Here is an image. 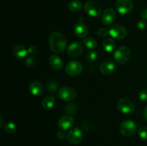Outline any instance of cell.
Wrapping results in <instances>:
<instances>
[{
  "label": "cell",
  "instance_id": "obj_3",
  "mask_svg": "<svg viewBox=\"0 0 147 146\" xmlns=\"http://www.w3.org/2000/svg\"><path fill=\"white\" fill-rule=\"evenodd\" d=\"M119 131L125 137H131L136 132V125L132 120H125L121 123Z\"/></svg>",
  "mask_w": 147,
  "mask_h": 146
},
{
  "label": "cell",
  "instance_id": "obj_9",
  "mask_svg": "<svg viewBox=\"0 0 147 146\" xmlns=\"http://www.w3.org/2000/svg\"><path fill=\"white\" fill-rule=\"evenodd\" d=\"M65 72L70 76H77L83 71V64L78 61H71L65 66Z\"/></svg>",
  "mask_w": 147,
  "mask_h": 146
},
{
  "label": "cell",
  "instance_id": "obj_4",
  "mask_svg": "<svg viewBox=\"0 0 147 146\" xmlns=\"http://www.w3.org/2000/svg\"><path fill=\"white\" fill-rule=\"evenodd\" d=\"M84 10L89 16L93 17H98L102 13L101 7L95 1H88L85 3Z\"/></svg>",
  "mask_w": 147,
  "mask_h": 146
},
{
  "label": "cell",
  "instance_id": "obj_14",
  "mask_svg": "<svg viewBox=\"0 0 147 146\" xmlns=\"http://www.w3.org/2000/svg\"><path fill=\"white\" fill-rule=\"evenodd\" d=\"M88 28L82 21H78L74 26V32L79 38H86L88 34Z\"/></svg>",
  "mask_w": 147,
  "mask_h": 146
},
{
  "label": "cell",
  "instance_id": "obj_5",
  "mask_svg": "<svg viewBox=\"0 0 147 146\" xmlns=\"http://www.w3.org/2000/svg\"><path fill=\"white\" fill-rule=\"evenodd\" d=\"M109 34L116 40H123L127 35V30L123 26L120 24H113L109 28Z\"/></svg>",
  "mask_w": 147,
  "mask_h": 146
},
{
  "label": "cell",
  "instance_id": "obj_23",
  "mask_svg": "<svg viewBox=\"0 0 147 146\" xmlns=\"http://www.w3.org/2000/svg\"><path fill=\"white\" fill-rule=\"evenodd\" d=\"M4 131L6 132L8 134H12V133H14L17 130V126L14 124V123H7V124L4 125Z\"/></svg>",
  "mask_w": 147,
  "mask_h": 146
},
{
  "label": "cell",
  "instance_id": "obj_12",
  "mask_svg": "<svg viewBox=\"0 0 147 146\" xmlns=\"http://www.w3.org/2000/svg\"><path fill=\"white\" fill-rule=\"evenodd\" d=\"M74 123V119L71 115H65L59 119L57 122L58 127L62 130H67L72 127Z\"/></svg>",
  "mask_w": 147,
  "mask_h": 146
},
{
  "label": "cell",
  "instance_id": "obj_1",
  "mask_svg": "<svg viewBox=\"0 0 147 146\" xmlns=\"http://www.w3.org/2000/svg\"><path fill=\"white\" fill-rule=\"evenodd\" d=\"M49 44L52 51L56 54L63 52L67 46L65 37L59 31H53L49 36Z\"/></svg>",
  "mask_w": 147,
  "mask_h": 146
},
{
  "label": "cell",
  "instance_id": "obj_30",
  "mask_svg": "<svg viewBox=\"0 0 147 146\" xmlns=\"http://www.w3.org/2000/svg\"><path fill=\"white\" fill-rule=\"evenodd\" d=\"M27 50H28V52L30 53V54L33 55V54H35L37 52L38 49H37V47H36L35 45H30Z\"/></svg>",
  "mask_w": 147,
  "mask_h": 146
},
{
  "label": "cell",
  "instance_id": "obj_6",
  "mask_svg": "<svg viewBox=\"0 0 147 146\" xmlns=\"http://www.w3.org/2000/svg\"><path fill=\"white\" fill-rule=\"evenodd\" d=\"M117 107L119 111L125 115L131 114L134 111V104L131 100L127 98L120 99L117 102Z\"/></svg>",
  "mask_w": 147,
  "mask_h": 146
},
{
  "label": "cell",
  "instance_id": "obj_19",
  "mask_svg": "<svg viewBox=\"0 0 147 146\" xmlns=\"http://www.w3.org/2000/svg\"><path fill=\"white\" fill-rule=\"evenodd\" d=\"M55 104V98L53 96H48V97H45L42 101V106L44 109L50 110L53 108V107Z\"/></svg>",
  "mask_w": 147,
  "mask_h": 146
},
{
  "label": "cell",
  "instance_id": "obj_15",
  "mask_svg": "<svg viewBox=\"0 0 147 146\" xmlns=\"http://www.w3.org/2000/svg\"><path fill=\"white\" fill-rule=\"evenodd\" d=\"M12 53L16 58L19 60L24 58L28 53V50L22 44H16L12 50Z\"/></svg>",
  "mask_w": 147,
  "mask_h": 146
},
{
  "label": "cell",
  "instance_id": "obj_26",
  "mask_svg": "<svg viewBox=\"0 0 147 146\" xmlns=\"http://www.w3.org/2000/svg\"><path fill=\"white\" fill-rule=\"evenodd\" d=\"M58 88V84L55 81H50L48 84V90L50 92H55Z\"/></svg>",
  "mask_w": 147,
  "mask_h": 146
},
{
  "label": "cell",
  "instance_id": "obj_25",
  "mask_svg": "<svg viewBox=\"0 0 147 146\" xmlns=\"http://www.w3.org/2000/svg\"><path fill=\"white\" fill-rule=\"evenodd\" d=\"M138 135L139 137L143 140H147V127L143 126L138 130Z\"/></svg>",
  "mask_w": 147,
  "mask_h": 146
},
{
  "label": "cell",
  "instance_id": "obj_24",
  "mask_svg": "<svg viewBox=\"0 0 147 146\" xmlns=\"http://www.w3.org/2000/svg\"><path fill=\"white\" fill-rule=\"evenodd\" d=\"M98 58V54L96 52L93 50H90L87 52L86 54V59L88 62H93L96 61Z\"/></svg>",
  "mask_w": 147,
  "mask_h": 146
},
{
  "label": "cell",
  "instance_id": "obj_2",
  "mask_svg": "<svg viewBox=\"0 0 147 146\" xmlns=\"http://www.w3.org/2000/svg\"><path fill=\"white\" fill-rule=\"evenodd\" d=\"M130 57L131 50L129 47H126V46L119 47L115 51L114 54H113V58H114L115 61L121 64L127 62Z\"/></svg>",
  "mask_w": 147,
  "mask_h": 146
},
{
  "label": "cell",
  "instance_id": "obj_31",
  "mask_svg": "<svg viewBox=\"0 0 147 146\" xmlns=\"http://www.w3.org/2000/svg\"><path fill=\"white\" fill-rule=\"evenodd\" d=\"M65 137H67V135H66L65 133V130H60V131L57 132V137L58 140H63V139H64Z\"/></svg>",
  "mask_w": 147,
  "mask_h": 146
},
{
  "label": "cell",
  "instance_id": "obj_29",
  "mask_svg": "<svg viewBox=\"0 0 147 146\" xmlns=\"http://www.w3.org/2000/svg\"><path fill=\"white\" fill-rule=\"evenodd\" d=\"M139 99L142 101H147V90H144L139 92Z\"/></svg>",
  "mask_w": 147,
  "mask_h": 146
},
{
  "label": "cell",
  "instance_id": "obj_32",
  "mask_svg": "<svg viewBox=\"0 0 147 146\" xmlns=\"http://www.w3.org/2000/svg\"><path fill=\"white\" fill-rule=\"evenodd\" d=\"M26 64L28 67H32L34 64V57L30 56V57H27V60H26Z\"/></svg>",
  "mask_w": 147,
  "mask_h": 146
},
{
  "label": "cell",
  "instance_id": "obj_16",
  "mask_svg": "<svg viewBox=\"0 0 147 146\" xmlns=\"http://www.w3.org/2000/svg\"><path fill=\"white\" fill-rule=\"evenodd\" d=\"M116 66L112 62L106 61L101 63L100 65V71L105 75H109L114 72Z\"/></svg>",
  "mask_w": 147,
  "mask_h": 146
},
{
  "label": "cell",
  "instance_id": "obj_22",
  "mask_svg": "<svg viewBox=\"0 0 147 146\" xmlns=\"http://www.w3.org/2000/svg\"><path fill=\"white\" fill-rule=\"evenodd\" d=\"M82 8V2L79 0H73L68 4V9L72 12H78Z\"/></svg>",
  "mask_w": 147,
  "mask_h": 146
},
{
  "label": "cell",
  "instance_id": "obj_17",
  "mask_svg": "<svg viewBox=\"0 0 147 146\" xmlns=\"http://www.w3.org/2000/svg\"><path fill=\"white\" fill-rule=\"evenodd\" d=\"M29 90L34 96H40L44 92V87L41 83L38 82H33L29 86Z\"/></svg>",
  "mask_w": 147,
  "mask_h": 146
},
{
  "label": "cell",
  "instance_id": "obj_21",
  "mask_svg": "<svg viewBox=\"0 0 147 146\" xmlns=\"http://www.w3.org/2000/svg\"><path fill=\"white\" fill-rule=\"evenodd\" d=\"M83 44L88 50H93L96 48V47L98 45V42L96 39L93 38V37H88V38L84 39V40H83Z\"/></svg>",
  "mask_w": 147,
  "mask_h": 146
},
{
  "label": "cell",
  "instance_id": "obj_11",
  "mask_svg": "<svg viewBox=\"0 0 147 146\" xmlns=\"http://www.w3.org/2000/svg\"><path fill=\"white\" fill-rule=\"evenodd\" d=\"M83 46L79 42H72L67 48V53L70 57H77L83 53Z\"/></svg>",
  "mask_w": 147,
  "mask_h": 146
},
{
  "label": "cell",
  "instance_id": "obj_7",
  "mask_svg": "<svg viewBox=\"0 0 147 146\" xmlns=\"http://www.w3.org/2000/svg\"><path fill=\"white\" fill-rule=\"evenodd\" d=\"M67 140L72 145H77L80 143L83 139V132L78 127L70 129L67 134Z\"/></svg>",
  "mask_w": 147,
  "mask_h": 146
},
{
  "label": "cell",
  "instance_id": "obj_34",
  "mask_svg": "<svg viewBox=\"0 0 147 146\" xmlns=\"http://www.w3.org/2000/svg\"><path fill=\"white\" fill-rule=\"evenodd\" d=\"M144 117L145 120L147 122V107H145L144 110Z\"/></svg>",
  "mask_w": 147,
  "mask_h": 146
},
{
  "label": "cell",
  "instance_id": "obj_8",
  "mask_svg": "<svg viewBox=\"0 0 147 146\" xmlns=\"http://www.w3.org/2000/svg\"><path fill=\"white\" fill-rule=\"evenodd\" d=\"M116 8L121 14H128L132 11L134 8V3L132 0H117Z\"/></svg>",
  "mask_w": 147,
  "mask_h": 146
},
{
  "label": "cell",
  "instance_id": "obj_18",
  "mask_svg": "<svg viewBox=\"0 0 147 146\" xmlns=\"http://www.w3.org/2000/svg\"><path fill=\"white\" fill-rule=\"evenodd\" d=\"M49 62H50L52 68L56 70H60L63 65V62L62 59L59 56L55 55V54L50 56V59H49Z\"/></svg>",
  "mask_w": 147,
  "mask_h": 146
},
{
  "label": "cell",
  "instance_id": "obj_13",
  "mask_svg": "<svg viewBox=\"0 0 147 146\" xmlns=\"http://www.w3.org/2000/svg\"><path fill=\"white\" fill-rule=\"evenodd\" d=\"M116 19V11L112 8H107L102 14L101 21L105 26L111 25Z\"/></svg>",
  "mask_w": 147,
  "mask_h": 146
},
{
  "label": "cell",
  "instance_id": "obj_27",
  "mask_svg": "<svg viewBox=\"0 0 147 146\" xmlns=\"http://www.w3.org/2000/svg\"><path fill=\"white\" fill-rule=\"evenodd\" d=\"M108 34L109 31L106 28H100L97 31V35L100 37H105Z\"/></svg>",
  "mask_w": 147,
  "mask_h": 146
},
{
  "label": "cell",
  "instance_id": "obj_35",
  "mask_svg": "<svg viewBox=\"0 0 147 146\" xmlns=\"http://www.w3.org/2000/svg\"><path fill=\"white\" fill-rule=\"evenodd\" d=\"M0 120H1V123H0V127H3L4 125V118H3L2 115H0Z\"/></svg>",
  "mask_w": 147,
  "mask_h": 146
},
{
  "label": "cell",
  "instance_id": "obj_28",
  "mask_svg": "<svg viewBox=\"0 0 147 146\" xmlns=\"http://www.w3.org/2000/svg\"><path fill=\"white\" fill-rule=\"evenodd\" d=\"M147 27V23L145 19H141L138 21L137 23V27L139 29H146V27Z\"/></svg>",
  "mask_w": 147,
  "mask_h": 146
},
{
  "label": "cell",
  "instance_id": "obj_20",
  "mask_svg": "<svg viewBox=\"0 0 147 146\" xmlns=\"http://www.w3.org/2000/svg\"><path fill=\"white\" fill-rule=\"evenodd\" d=\"M103 47L107 52H111L116 48V42L111 38H106L103 42Z\"/></svg>",
  "mask_w": 147,
  "mask_h": 146
},
{
  "label": "cell",
  "instance_id": "obj_33",
  "mask_svg": "<svg viewBox=\"0 0 147 146\" xmlns=\"http://www.w3.org/2000/svg\"><path fill=\"white\" fill-rule=\"evenodd\" d=\"M142 17L144 19H147V8L145 9L144 10H143V11L142 12Z\"/></svg>",
  "mask_w": 147,
  "mask_h": 146
},
{
  "label": "cell",
  "instance_id": "obj_10",
  "mask_svg": "<svg viewBox=\"0 0 147 146\" xmlns=\"http://www.w3.org/2000/svg\"><path fill=\"white\" fill-rule=\"evenodd\" d=\"M58 97L62 100L71 102L76 97V92L74 89L68 87H62L58 91Z\"/></svg>",
  "mask_w": 147,
  "mask_h": 146
}]
</instances>
